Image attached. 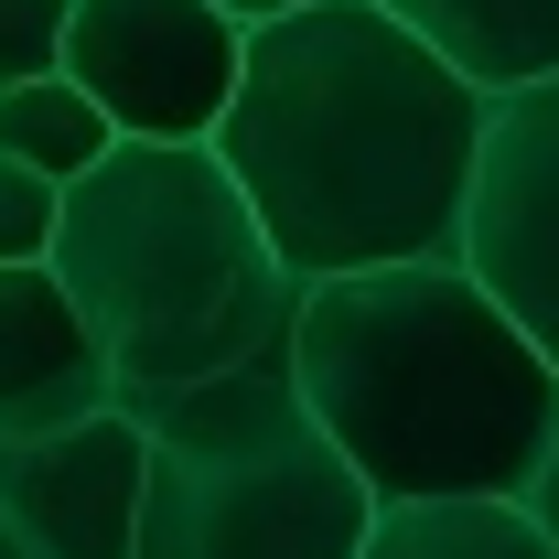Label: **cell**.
<instances>
[{"label":"cell","instance_id":"1","mask_svg":"<svg viewBox=\"0 0 559 559\" xmlns=\"http://www.w3.org/2000/svg\"><path fill=\"white\" fill-rule=\"evenodd\" d=\"M485 86L430 55L388 0H301L248 22L215 162L259 205L290 280L452 259L485 151Z\"/></svg>","mask_w":559,"mask_h":559},{"label":"cell","instance_id":"2","mask_svg":"<svg viewBox=\"0 0 559 559\" xmlns=\"http://www.w3.org/2000/svg\"><path fill=\"white\" fill-rule=\"evenodd\" d=\"M290 388L377 506L527 495L559 430V366L463 259L301 280Z\"/></svg>","mask_w":559,"mask_h":559},{"label":"cell","instance_id":"3","mask_svg":"<svg viewBox=\"0 0 559 559\" xmlns=\"http://www.w3.org/2000/svg\"><path fill=\"white\" fill-rule=\"evenodd\" d=\"M44 270L75 290L130 409L290 355L301 312V280L237 194V173L215 162V140H108V162L66 183Z\"/></svg>","mask_w":559,"mask_h":559},{"label":"cell","instance_id":"4","mask_svg":"<svg viewBox=\"0 0 559 559\" xmlns=\"http://www.w3.org/2000/svg\"><path fill=\"white\" fill-rule=\"evenodd\" d=\"M151 419L130 559H355L377 527V495L334 452V430L301 409L290 355L226 366L205 388H173Z\"/></svg>","mask_w":559,"mask_h":559},{"label":"cell","instance_id":"5","mask_svg":"<svg viewBox=\"0 0 559 559\" xmlns=\"http://www.w3.org/2000/svg\"><path fill=\"white\" fill-rule=\"evenodd\" d=\"M248 66V22L226 0H75L66 75L108 108L119 140H215Z\"/></svg>","mask_w":559,"mask_h":559},{"label":"cell","instance_id":"6","mask_svg":"<svg viewBox=\"0 0 559 559\" xmlns=\"http://www.w3.org/2000/svg\"><path fill=\"white\" fill-rule=\"evenodd\" d=\"M463 270L527 323V345L559 366V75L506 86L485 108L474 205H463Z\"/></svg>","mask_w":559,"mask_h":559},{"label":"cell","instance_id":"7","mask_svg":"<svg viewBox=\"0 0 559 559\" xmlns=\"http://www.w3.org/2000/svg\"><path fill=\"white\" fill-rule=\"evenodd\" d=\"M140 474H151V419L130 399L55 430H0V516L44 559H130Z\"/></svg>","mask_w":559,"mask_h":559},{"label":"cell","instance_id":"8","mask_svg":"<svg viewBox=\"0 0 559 559\" xmlns=\"http://www.w3.org/2000/svg\"><path fill=\"white\" fill-rule=\"evenodd\" d=\"M86 409H119V377H108V345L86 334L75 290L44 259L0 270V430H55Z\"/></svg>","mask_w":559,"mask_h":559},{"label":"cell","instance_id":"9","mask_svg":"<svg viewBox=\"0 0 559 559\" xmlns=\"http://www.w3.org/2000/svg\"><path fill=\"white\" fill-rule=\"evenodd\" d=\"M388 11L430 55H452L485 97L559 75V0H388Z\"/></svg>","mask_w":559,"mask_h":559},{"label":"cell","instance_id":"10","mask_svg":"<svg viewBox=\"0 0 559 559\" xmlns=\"http://www.w3.org/2000/svg\"><path fill=\"white\" fill-rule=\"evenodd\" d=\"M355 559H559V549L516 495H441V506H377Z\"/></svg>","mask_w":559,"mask_h":559},{"label":"cell","instance_id":"11","mask_svg":"<svg viewBox=\"0 0 559 559\" xmlns=\"http://www.w3.org/2000/svg\"><path fill=\"white\" fill-rule=\"evenodd\" d=\"M108 140H119V130H108V108H97L66 66L0 86V151H11V162H33V173H55V183L97 173V162H108Z\"/></svg>","mask_w":559,"mask_h":559},{"label":"cell","instance_id":"12","mask_svg":"<svg viewBox=\"0 0 559 559\" xmlns=\"http://www.w3.org/2000/svg\"><path fill=\"white\" fill-rule=\"evenodd\" d=\"M55 215H66V183L0 151V270H22V259H55Z\"/></svg>","mask_w":559,"mask_h":559},{"label":"cell","instance_id":"13","mask_svg":"<svg viewBox=\"0 0 559 559\" xmlns=\"http://www.w3.org/2000/svg\"><path fill=\"white\" fill-rule=\"evenodd\" d=\"M66 11L75 0H0V86L66 66Z\"/></svg>","mask_w":559,"mask_h":559},{"label":"cell","instance_id":"14","mask_svg":"<svg viewBox=\"0 0 559 559\" xmlns=\"http://www.w3.org/2000/svg\"><path fill=\"white\" fill-rule=\"evenodd\" d=\"M516 506H527V516L549 527V549H559V430H549V463L527 474V495H516Z\"/></svg>","mask_w":559,"mask_h":559},{"label":"cell","instance_id":"15","mask_svg":"<svg viewBox=\"0 0 559 559\" xmlns=\"http://www.w3.org/2000/svg\"><path fill=\"white\" fill-rule=\"evenodd\" d=\"M237 22H270V11H301V0H226Z\"/></svg>","mask_w":559,"mask_h":559},{"label":"cell","instance_id":"16","mask_svg":"<svg viewBox=\"0 0 559 559\" xmlns=\"http://www.w3.org/2000/svg\"><path fill=\"white\" fill-rule=\"evenodd\" d=\"M0 559H44V549H33V538H22V527H11V516H0Z\"/></svg>","mask_w":559,"mask_h":559}]
</instances>
